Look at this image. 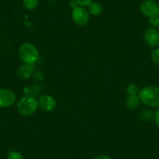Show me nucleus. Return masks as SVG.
<instances>
[{
	"label": "nucleus",
	"instance_id": "nucleus-1",
	"mask_svg": "<svg viewBox=\"0 0 159 159\" xmlns=\"http://www.w3.org/2000/svg\"><path fill=\"white\" fill-rule=\"evenodd\" d=\"M140 101L151 107H159V87L148 85L139 91Z\"/></svg>",
	"mask_w": 159,
	"mask_h": 159
},
{
	"label": "nucleus",
	"instance_id": "nucleus-2",
	"mask_svg": "<svg viewBox=\"0 0 159 159\" xmlns=\"http://www.w3.org/2000/svg\"><path fill=\"white\" fill-rule=\"evenodd\" d=\"M18 53L20 59L26 64H34L39 57L37 48L30 43H24L21 45Z\"/></svg>",
	"mask_w": 159,
	"mask_h": 159
},
{
	"label": "nucleus",
	"instance_id": "nucleus-3",
	"mask_svg": "<svg viewBox=\"0 0 159 159\" xmlns=\"http://www.w3.org/2000/svg\"><path fill=\"white\" fill-rule=\"evenodd\" d=\"M38 107V102L34 96L26 95L19 100L16 108L22 116H30L36 111Z\"/></svg>",
	"mask_w": 159,
	"mask_h": 159
},
{
	"label": "nucleus",
	"instance_id": "nucleus-4",
	"mask_svg": "<svg viewBox=\"0 0 159 159\" xmlns=\"http://www.w3.org/2000/svg\"><path fill=\"white\" fill-rule=\"evenodd\" d=\"M140 10L149 19L157 17L159 16V4L154 0H144L140 3Z\"/></svg>",
	"mask_w": 159,
	"mask_h": 159
},
{
	"label": "nucleus",
	"instance_id": "nucleus-5",
	"mask_svg": "<svg viewBox=\"0 0 159 159\" xmlns=\"http://www.w3.org/2000/svg\"><path fill=\"white\" fill-rule=\"evenodd\" d=\"M72 18L73 21L79 26H84L90 20V15L88 10L82 7H76L73 9Z\"/></svg>",
	"mask_w": 159,
	"mask_h": 159
},
{
	"label": "nucleus",
	"instance_id": "nucleus-6",
	"mask_svg": "<svg viewBox=\"0 0 159 159\" xmlns=\"http://www.w3.org/2000/svg\"><path fill=\"white\" fill-rule=\"evenodd\" d=\"M145 43L151 48H157L159 45V31L155 28L147 29L143 33Z\"/></svg>",
	"mask_w": 159,
	"mask_h": 159
},
{
	"label": "nucleus",
	"instance_id": "nucleus-7",
	"mask_svg": "<svg viewBox=\"0 0 159 159\" xmlns=\"http://www.w3.org/2000/svg\"><path fill=\"white\" fill-rule=\"evenodd\" d=\"M16 102V94L11 90L0 88V108L11 106Z\"/></svg>",
	"mask_w": 159,
	"mask_h": 159
},
{
	"label": "nucleus",
	"instance_id": "nucleus-8",
	"mask_svg": "<svg viewBox=\"0 0 159 159\" xmlns=\"http://www.w3.org/2000/svg\"><path fill=\"white\" fill-rule=\"evenodd\" d=\"M38 106L43 111L51 112L56 108V101L53 97L48 94H44L38 99Z\"/></svg>",
	"mask_w": 159,
	"mask_h": 159
},
{
	"label": "nucleus",
	"instance_id": "nucleus-9",
	"mask_svg": "<svg viewBox=\"0 0 159 159\" xmlns=\"http://www.w3.org/2000/svg\"><path fill=\"white\" fill-rule=\"evenodd\" d=\"M35 69H36V66H35L34 64L24 63V65L20 66L18 68L16 75H17L18 78L20 80H27L33 75V73L35 71Z\"/></svg>",
	"mask_w": 159,
	"mask_h": 159
},
{
	"label": "nucleus",
	"instance_id": "nucleus-10",
	"mask_svg": "<svg viewBox=\"0 0 159 159\" xmlns=\"http://www.w3.org/2000/svg\"><path fill=\"white\" fill-rule=\"evenodd\" d=\"M140 98L137 95L129 96L126 101V106L129 109L134 110L136 109L140 105Z\"/></svg>",
	"mask_w": 159,
	"mask_h": 159
},
{
	"label": "nucleus",
	"instance_id": "nucleus-11",
	"mask_svg": "<svg viewBox=\"0 0 159 159\" xmlns=\"http://www.w3.org/2000/svg\"><path fill=\"white\" fill-rule=\"evenodd\" d=\"M88 7H89L90 13L92 15L98 16V15H100L102 13V7L100 3L91 2Z\"/></svg>",
	"mask_w": 159,
	"mask_h": 159
},
{
	"label": "nucleus",
	"instance_id": "nucleus-12",
	"mask_svg": "<svg viewBox=\"0 0 159 159\" xmlns=\"http://www.w3.org/2000/svg\"><path fill=\"white\" fill-rule=\"evenodd\" d=\"M23 5L27 10H33L38 7V0H23Z\"/></svg>",
	"mask_w": 159,
	"mask_h": 159
},
{
	"label": "nucleus",
	"instance_id": "nucleus-13",
	"mask_svg": "<svg viewBox=\"0 0 159 159\" xmlns=\"http://www.w3.org/2000/svg\"><path fill=\"white\" fill-rule=\"evenodd\" d=\"M139 88L137 86L134 84H130L127 86V88H126V93L129 96H134L137 95L139 94Z\"/></svg>",
	"mask_w": 159,
	"mask_h": 159
},
{
	"label": "nucleus",
	"instance_id": "nucleus-14",
	"mask_svg": "<svg viewBox=\"0 0 159 159\" xmlns=\"http://www.w3.org/2000/svg\"><path fill=\"white\" fill-rule=\"evenodd\" d=\"M151 58L152 62L155 64L157 66H159V48H154L151 54Z\"/></svg>",
	"mask_w": 159,
	"mask_h": 159
},
{
	"label": "nucleus",
	"instance_id": "nucleus-15",
	"mask_svg": "<svg viewBox=\"0 0 159 159\" xmlns=\"http://www.w3.org/2000/svg\"><path fill=\"white\" fill-rule=\"evenodd\" d=\"M7 159H24L23 154L19 151H10L8 154H7Z\"/></svg>",
	"mask_w": 159,
	"mask_h": 159
},
{
	"label": "nucleus",
	"instance_id": "nucleus-16",
	"mask_svg": "<svg viewBox=\"0 0 159 159\" xmlns=\"http://www.w3.org/2000/svg\"><path fill=\"white\" fill-rule=\"evenodd\" d=\"M150 24H151V27L153 28H158L159 27V17L157 16V17L151 18V19H149Z\"/></svg>",
	"mask_w": 159,
	"mask_h": 159
},
{
	"label": "nucleus",
	"instance_id": "nucleus-17",
	"mask_svg": "<svg viewBox=\"0 0 159 159\" xmlns=\"http://www.w3.org/2000/svg\"><path fill=\"white\" fill-rule=\"evenodd\" d=\"M76 2L78 5H80V7H84L89 6L92 2V0H76Z\"/></svg>",
	"mask_w": 159,
	"mask_h": 159
},
{
	"label": "nucleus",
	"instance_id": "nucleus-18",
	"mask_svg": "<svg viewBox=\"0 0 159 159\" xmlns=\"http://www.w3.org/2000/svg\"><path fill=\"white\" fill-rule=\"evenodd\" d=\"M154 118L156 125H157V126H159V108H157V110L155 111V113H154Z\"/></svg>",
	"mask_w": 159,
	"mask_h": 159
},
{
	"label": "nucleus",
	"instance_id": "nucleus-19",
	"mask_svg": "<svg viewBox=\"0 0 159 159\" xmlns=\"http://www.w3.org/2000/svg\"><path fill=\"white\" fill-rule=\"evenodd\" d=\"M94 159H111L108 155H105V154H102V155H98L97 157H94Z\"/></svg>",
	"mask_w": 159,
	"mask_h": 159
},
{
	"label": "nucleus",
	"instance_id": "nucleus-20",
	"mask_svg": "<svg viewBox=\"0 0 159 159\" xmlns=\"http://www.w3.org/2000/svg\"><path fill=\"white\" fill-rule=\"evenodd\" d=\"M77 2H76V0H75V1H71V2H70V7H73V9L74 8H76V7H77Z\"/></svg>",
	"mask_w": 159,
	"mask_h": 159
}]
</instances>
